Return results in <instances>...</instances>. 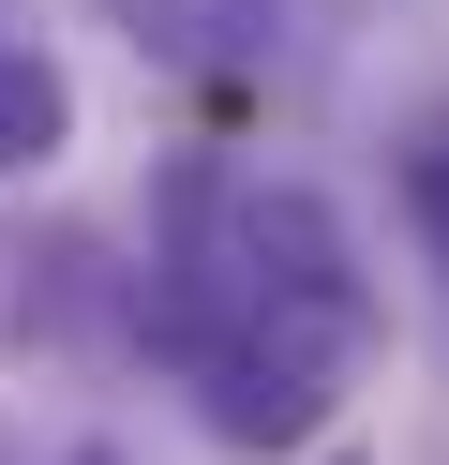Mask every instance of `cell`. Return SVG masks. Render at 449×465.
<instances>
[{
  "label": "cell",
  "instance_id": "cell-1",
  "mask_svg": "<svg viewBox=\"0 0 449 465\" xmlns=\"http://www.w3.org/2000/svg\"><path fill=\"white\" fill-rule=\"evenodd\" d=\"M165 345L269 331V345H315V361H359L375 345V285H359V241L315 181H180V255H165Z\"/></svg>",
  "mask_w": 449,
  "mask_h": 465
},
{
  "label": "cell",
  "instance_id": "cell-2",
  "mask_svg": "<svg viewBox=\"0 0 449 465\" xmlns=\"http://www.w3.org/2000/svg\"><path fill=\"white\" fill-rule=\"evenodd\" d=\"M329 391H345V361H315V345H269V331L195 345V420L225 435V450H315Z\"/></svg>",
  "mask_w": 449,
  "mask_h": 465
},
{
  "label": "cell",
  "instance_id": "cell-3",
  "mask_svg": "<svg viewBox=\"0 0 449 465\" xmlns=\"http://www.w3.org/2000/svg\"><path fill=\"white\" fill-rule=\"evenodd\" d=\"M75 151V75L45 45H0V181H45Z\"/></svg>",
  "mask_w": 449,
  "mask_h": 465
},
{
  "label": "cell",
  "instance_id": "cell-4",
  "mask_svg": "<svg viewBox=\"0 0 449 465\" xmlns=\"http://www.w3.org/2000/svg\"><path fill=\"white\" fill-rule=\"evenodd\" d=\"M105 31H135L150 61L210 75V61H239V45H255V0H105Z\"/></svg>",
  "mask_w": 449,
  "mask_h": 465
},
{
  "label": "cell",
  "instance_id": "cell-5",
  "mask_svg": "<svg viewBox=\"0 0 449 465\" xmlns=\"http://www.w3.org/2000/svg\"><path fill=\"white\" fill-rule=\"evenodd\" d=\"M405 195H419V241L449 255V135H419V165H405Z\"/></svg>",
  "mask_w": 449,
  "mask_h": 465
},
{
  "label": "cell",
  "instance_id": "cell-6",
  "mask_svg": "<svg viewBox=\"0 0 449 465\" xmlns=\"http://www.w3.org/2000/svg\"><path fill=\"white\" fill-rule=\"evenodd\" d=\"M329 465H359V450H329Z\"/></svg>",
  "mask_w": 449,
  "mask_h": 465
},
{
  "label": "cell",
  "instance_id": "cell-7",
  "mask_svg": "<svg viewBox=\"0 0 449 465\" xmlns=\"http://www.w3.org/2000/svg\"><path fill=\"white\" fill-rule=\"evenodd\" d=\"M75 465H105V450H75Z\"/></svg>",
  "mask_w": 449,
  "mask_h": 465
}]
</instances>
